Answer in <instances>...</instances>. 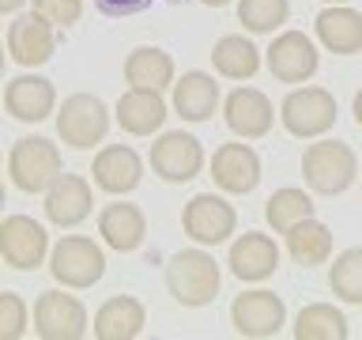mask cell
Here are the masks:
<instances>
[{"instance_id": "obj_1", "label": "cell", "mask_w": 362, "mask_h": 340, "mask_svg": "<svg viewBox=\"0 0 362 340\" xmlns=\"http://www.w3.org/2000/svg\"><path fill=\"white\" fill-rule=\"evenodd\" d=\"M219 288H223V272L204 246L181 249V254H174L166 261V291L185 310H200V306L215 302Z\"/></svg>"}, {"instance_id": "obj_34", "label": "cell", "mask_w": 362, "mask_h": 340, "mask_svg": "<svg viewBox=\"0 0 362 340\" xmlns=\"http://www.w3.org/2000/svg\"><path fill=\"white\" fill-rule=\"evenodd\" d=\"M155 0H95V8L110 19H124V16H136V11H147Z\"/></svg>"}, {"instance_id": "obj_41", "label": "cell", "mask_w": 362, "mask_h": 340, "mask_svg": "<svg viewBox=\"0 0 362 340\" xmlns=\"http://www.w3.org/2000/svg\"><path fill=\"white\" fill-rule=\"evenodd\" d=\"M0 166H4V152H0Z\"/></svg>"}, {"instance_id": "obj_27", "label": "cell", "mask_w": 362, "mask_h": 340, "mask_svg": "<svg viewBox=\"0 0 362 340\" xmlns=\"http://www.w3.org/2000/svg\"><path fill=\"white\" fill-rule=\"evenodd\" d=\"M287 254L298 261L302 268H313V265H325V261H332V231L321 223V220H302L294 223L287 234Z\"/></svg>"}, {"instance_id": "obj_13", "label": "cell", "mask_w": 362, "mask_h": 340, "mask_svg": "<svg viewBox=\"0 0 362 340\" xmlns=\"http://www.w3.org/2000/svg\"><path fill=\"white\" fill-rule=\"evenodd\" d=\"M223 121L226 129L242 140H260V136L272 132L276 125V106L264 91L257 87H234L230 95L223 98Z\"/></svg>"}, {"instance_id": "obj_15", "label": "cell", "mask_w": 362, "mask_h": 340, "mask_svg": "<svg viewBox=\"0 0 362 340\" xmlns=\"http://www.w3.org/2000/svg\"><path fill=\"white\" fill-rule=\"evenodd\" d=\"M211 181L223 193H253L260 186V155L249 144H219L211 155Z\"/></svg>"}, {"instance_id": "obj_16", "label": "cell", "mask_w": 362, "mask_h": 340, "mask_svg": "<svg viewBox=\"0 0 362 340\" xmlns=\"http://www.w3.org/2000/svg\"><path fill=\"white\" fill-rule=\"evenodd\" d=\"M4 110L23 125H38L57 110V91L45 76L38 72H23L16 79H8L4 87Z\"/></svg>"}, {"instance_id": "obj_19", "label": "cell", "mask_w": 362, "mask_h": 340, "mask_svg": "<svg viewBox=\"0 0 362 340\" xmlns=\"http://www.w3.org/2000/svg\"><path fill=\"white\" fill-rule=\"evenodd\" d=\"M95 208V193L90 181L79 174H61L45 189V220L57 227H79Z\"/></svg>"}, {"instance_id": "obj_36", "label": "cell", "mask_w": 362, "mask_h": 340, "mask_svg": "<svg viewBox=\"0 0 362 340\" xmlns=\"http://www.w3.org/2000/svg\"><path fill=\"white\" fill-rule=\"evenodd\" d=\"M351 113H355V125L362 129V87L355 91V102H351Z\"/></svg>"}, {"instance_id": "obj_32", "label": "cell", "mask_w": 362, "mask_h": 340, "mask_svg": "<svg viewBox=\"0 0 362 340\" xmlns=\"http://www.w3.org/2000/svg\"><path fill=\"white\" fill-rule=\"evenodd\" d=\"M30 329V310L16 291H0V340H19Z\"/></svg>"}, {"instance_id": "obj_20", "label": "cell", "mask_w": 362, "mask_h": 340, "mask_svg": "<svg viewBox=\"0 0 362 340\" xmlns=\"http://www.w3.org/2000/svg\"><path fill=\"white\" fill-rule=\"evenodd\" d=\"M313 34H317V42L336 57L358 53L362 50V11L347 8V4H328L325 11H317Z\"/></svg>"}, {"instance_id": "obj_22", "label": "cell", "mask_w": 362, "mask_h": 340, "mask_svg": "<svg viewBox=\"0 0 362 340\" xmlns=\"http://www.w3.org/2000/svg\"><path fill=\"white\" fill-rule=\"evenodd\" d=\"M98 234L110 249L132 254V249H140L144 238H147V215L129 200H113L98 212Z\"/></svg>"}, {"instance_id": "obj_14", "label": "cell", "mask_w": 362, "mask_h": 340, "mask_svg": "<svg viewBox=\"0 0 362 340\" xmlns=\"http://www.w3.org/2000/svg\"><path fill=\"white\" fill-rule=\"evenodd\" d=\"M57 53V27L38 11L16 16L8 27V57L23 68H42Z\"/></svg>"}, {"instance_id": "obj_37", "label": "cell", "mask_w": 362, "mask_h": 340, "mask_svg": "<svg viewBox=\"0 0 362 340\" xmlns=\"http://www.w3.org/2000/svg\"><path fill=\"white\" fill-rule=\"evenodd\" d=\"M200 4H204V8H226L230 0H200Z\"/></svg>"}, {"instance_id": "obj_26", "label": "cell", "mask_w": 362, "mask_h": 340, "mask_svg": "<svg viewBox=\"0 0 362 340\" xmlns=\"http://www.w3.org/2000/svg\"><path fill=\"white\" fill-rule=\"evenodd\" d=\"M260 50L245 34H223L219 42L211 45V64L215 72L226 76V79H253L260 72Z\"/></svg>"}, {"instance_id": "obj_5", "label": "cell", "mask_w": 362, "mask_h": 340, "mask_svg": "<svg viewBox=\"0 0 362 340\" xmlns=\"http://www.w3.org/2000/svg\"><path fill=\"white\" fill-rule=\"evenodd\" d=\"M336 118H339L336 95L325 87H294L279 106L283 129L291 136H298V140H317V136H325L336 125Z\"/></svg>"}, {"instance_id": "obj_33", "label": "cell", "mask_w": 362, "mask_h": 340, "mask_svg": "<svg viewBox=\"0 0 362 340\" xmlns=\"http://www.w3.org/2000/svg\"><path fill=\"white\" fill-rule=\"evenodd\" d=\"M34 11L42 19H49L53 27H76L79 16H83V0H34Z\"/></svg>"}, {"instance_id": "obj_12", "label": "cell", "mask_w": 362, "mask_h": 340, "mask_svg": "<svg viewBox=\"0 0 362 340\" xmlns=\"http://www.w3.org/2000/svg\"><path fill=\"white\" fill-rule=\"evenodd\" d=\"M151 170L170 186H181V181H192L204 170V144L185 129L163 132L151 144Z\"/></svg>"}, {"instance_id": "obj_18", "label": "cell", "mask_w": 362, "mask_h": 340, "mask_svg": "<svg viewBox=\"0 0 362 340\" xmlns=\"http://www.w3.org/2000/svg\"><path fill=\"white\" fill-rule=\"evenodd\" d=\"M226 265H230V272L238 280L260 283V280H268L272 272L279 268V246L272 242L268 234H260V231H245V234H238L230 242Z\"/></svg>"}, {"instance_id": "obj_9", "label": "cell", "mask_w": 362, "mask_h": 340, "mask_svg": "<svg viewBox=\"0 0 362 340\" xmlns=\"http://www.w3.org/2000/svg\"><path fill=\"white\" fill-rule=\"evenodd\" d=\"M49 257V234L30 215H4L0 220V261L8 268L34 272Z\"/></svg>"}, {"instance_id": "obj_31", "label": "cell", "mask_w": 362, "mask_h": 340, "mask_svg": "<svg viewBox=\"0 0 362 340\" xmlns=\"http://www.w3.org/2000/svg\"><path fill=\"white\" fill-rule=\"evenodd\" d=\"M291 19V0H238V23L249 34H276Z\"/></svg>"}, {"instance_id": "obj_40", "label": "cell", "mask_w": 362, "mask_h": 340, "mask_svg": "<svg viewBox=\"0 0 362 340\" xmlns=\"http://www.w3.org/2000/svg\"><path fill=\"white\" fill-rule=\"evenodd\" d=\"M325 4H347V0H325Z\"/></svg>"}, {"instance_id": "obj_4", "label": "cell", "mask_w": 362, "mask_h": 340, "mask_svg": "<svg viewBox=\"0 0 362 340\" xmlns=\"http://www.w3.org/2000/svg\"><path fill=\"white\" fill-rule=\"evenodd\" d=\"M49 272L61 288L87 291L106 276V254L95 238L87 234H64L61 242L49 249Z\"/></svg>"}, {"instance_id": "obj_11", "label": "cell", "mask_w": 362, "mask_h": 340, "mask_svg": "<svg viewBox=\"0 0 362 340\" xmlns=\"http://www.w3.org/2000/svg\"><path fill=\"white\" fill-rule=\"evenodd\" d=\"M87 329H90L87 306L76 295H64V291L38 295V302H34V333L42 340H79L87 336Z\"/></svg>"}, {"instance_id": "obj_3", "label": "cell", "mask_w": 362, "mask_h": 340, "mask_svg": "<svg viewBox=\"0 0 362 340\" xmlns=\"http://www.w3.org/2000/svg\"><path fill=\"white\" fill-rule=\"evenodd\" d=\"M64 174L61 147L45 136H19L8 152V178L23 193H45Z\"/></svg>"}, {"instance_id": "obj_28", "label": "cell", "mask_w": 362, "mask_h": 340, "mask_svg": "<svg viewBox=\"0 0 362 340\" xmlns=\"http://www.w3.org/2000/svg\"><path fill=\"white\" fill-rule=\"evenodd\" d=\"M347 317L332 302H310L294 317V340H347Z\"/></svg>"}, {"instance_id": "obj_24", "label": "cell", "mask_w": 362, "mask_h": 340, "mask_svg": "<svg viewBox=\"0 0 362 340\" xmlns=\"http://www.w3.org/2000/svg\"><path fill=\"white\" fill-rule=\"evenodd\" d=\"M147 325V310L132 295H113L95 310V336L98 340H136Z\"/></svg>"}, {"instance_id": "obj_25", "label": "cell", "mask_w": 362, "mask_h": 340, "mask_svg": "<svg viewBox=\"0 0 362 340\" xmlns=\"http://www.w3.org/2000/svg\"><path fill=\"white\" fill-rule=\"evenodd\" d=\"M124 84L147 87V91L174 87V57L166 50H158V45H136L124 57Z\"/></svg>"}, {"instance_id": "obj_6", "label": "cell", "mask_w": 362, "mask_h": 340, "mask_svg": "<svg viewBox=\"0 0 362 340\" xmlns=\"http://www.w3.org/2000/svg\"><path fill=\"white\" fill-rule=\"evenodd\" d=\"M57 132L68 147H79V152H90L95 144L106 140L110 132V106L98 95H68L57 110Z\"/></svg>"}, {"instance_id": "obj_10", "label": "cell", "mask_w": 362, "mask_h": 340, "mask_svg": "<svg viewBox=\"0 0 362 340\" xmlns=\"http://www.w3.org/2000/svg\"><path fill=\"white\" fill-rule=\"evenodd\" d=\"M230 325L238 336H249V340H268V336H279V329L287 325V306L276 291H242L238 299L230 302Z\"/></svg>"}, {"instance_id": "obj_38", "label": "cell", "mask_w": 362, "mask_h": 340, "mask_svg": "<svg viewBox=\"0 0 362 340\" xmlns=\"http://www.w3.org/2000/svg\"><path fill=\"white\" fill-rule=\"evenodd\" d=\"M4 45H8V42H0V76H4V61H8V53H4Z\"/></svg>"}, {"instance_id": "obj_30", "label": "cell", "mask_w": 362, "mask_h": 340, "mask_svg": "<svg viewBox=\"0 0 362 340\" xmlns=\"http://www.w3.org/2000/svg\"><path fill=\"white\" fill-rule=\"evenodd\" d=\"M328 288L339 302L362 306V246H351L328 265Z\"/></svg>"}, {"instance_id": "obj_29", "label": "cell", "mask_w": 362, "mask_h": 340, "mask_svg": "<svg viewBox=\"0 0 362 340\" xmlns=\"http://www.w3.org/2000/svg\"><path fill=\"white\" fill-rule=\"evenodd\" d=\"M310 215H313V197L298 186H283L264 200V220L276 234H287L294 223L310 220Z\"/></svg>"}, {"instance_id": "obj_23", "label": "cell", "mask_w": 362, "mask_h": 340, "mask_svg": "<svg viewBox=\"0 0 362 340\" xmlns=\"http://www.w3.org/2000/svg\"><path fill=\"white\" fill-rule=\"evenodd\" d=\"M174 113L181 121H189V125H200V121H208L215 106L223 102L219 95V84H215V76L208 72H185L181 79H174Z\"/></svg>"}, {"instance_id": "obj_2", "label": "cell", "mask_w": 362, "mask_h": 340, "mask_svg": "<svg viewBox=\"0 0 362 340\" xmlns=\"http://www.w3.org/2000/svg\"><path fill=\"white\" fill-rule=\"evenodd\" d=\"M302 178L305 186L321 197H339L355 186L358 178V155L344 140H317L302 152Z\"/></svg>"}, {"instance_id": "obj_39", "label": "cell", "mask_w": 362, "mask_h": 340, "mask_svg": "<svg viewBox=\"0 0 362 340\" xmlns=\"http://www.w3.org/2000/svg\"><path fill=\"white\" fill-rule=\"evenodd\" d=\"M0 212H4V181H0Z\"/></svg>"}, {"instance_id": "obj_7", "label": "cell", "mask_w": 362, "mask_h": 340, "mask_svg": "<svg viewBox=\"0 0 362 340\" xmlns=\"http://www.w3.org/2000/svg\"><path fill=\"white\" fill-rule=\"evenodd\" d=\"M181 231L197 246H219L238 231V212L219 193H197L181 208Z\"/></svg>"}, {"instance_id": "obj_35", "label": "cell", "mask_w": 362, "mask_h": 340, "mask_svg": "<svg viewBox=\"0 0 362 340\" xmlns=\"http://www.w3.org/2000/svg\"><path fill=\"white\" fill-rule=\"evenodd\" d=\"M23 4H27V0H0V16H16Z\"/></svg>"}, {"instance_id": "obj_17", "label": "cell", "mask_w": 362, "mask_h": 340, "mask_svg": "<svg viewBox=\"0 0 362 340\" xmlns=\"http://www.w3.org/2000/svg\"><path fill=\"white\" fill-rule=\"evenodd\" d=\"M90 178H95V186L102 193L124 197V193H132L136 186H140L144 163H140V155H136L129 144H106L95 155V163H90Z\"/></svg>"}, {"instance_id": "obj_8", "label": "cell", "mask_w": 362, "mask_h": 340, "mask_svg": "<svg viewBox=\"0 0 362 340\" xmlns=\"http://www.w3.org/2000/svg\"><path fill=\"white\" fill-rule=\"evenodd\" d=\"M264 64L279 84H305V79H313L317 68H321V53H317V42L310 34L279 30L276 38H272V45L264 50Z\"/></svg>"}, {"instance_id": "obj_21", "label": "cell", "mask_w": 362, "mask_h": 340, "mask_svg": "<svg viewBox=\"0 0 362 340\" xmlns=\"http://www.w3.org/2000/svg\"><path fill=\"white\" fill-rule=\"evenodd\" d=\"M113 118L129 136H155L166 121V102L163 91H147V87H129L117 98Z\"/></svg>"}]
</instances>
